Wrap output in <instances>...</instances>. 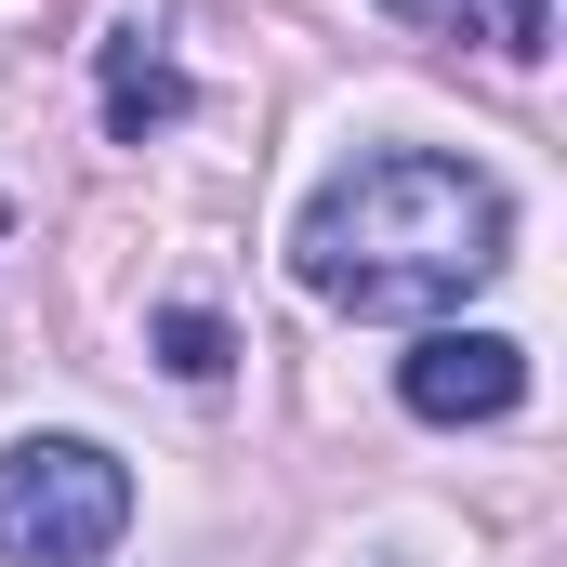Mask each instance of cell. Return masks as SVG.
Wrapping results in <instances>:
<instances>
[{"mask_svg": "<svg viewBox=\"0 0 567 567\" xmlns=\"http://www.w3.org/2000/svg\"><path fill=\"white\" fill-rule=\"evenodd\" d=\"M502 251H515V198L435 145H383L330 172L290 225V278L343 317H449L502 278Z\"/></svg>", "mask_w": 567, "mask_h": 567, "instance_id": "1", "label": "cell"}, {"mask_svg": "<svg viewBox=\"0 0 567 567\" xmlns=\"http://www.w3.org/2000/svg\"><path fill=\"white\" fill-rule=\"evenodd\" d=\"M158 357H172L185 383H212V370H225V317H198V303H172V317H158Z\"/></svg>", "mask_w": 567, "mask_h": 567, "instance_id": "6", "label": "cell"}, {"mask_svg": "<svg viewBox=\"0 0 567 567\" xmlns=\"http://www.w3.org/2000/svg\"><path fill=\"white\" fill-rule=\"evenodd\" d=\"M172 120H185V66H172L145 27H120V40H106V133L145 145V133H172Z\"/></svg>", "mask_w": 567, "mask_h": 567, "instance_id": "4", "label": "cell"}, {"mask_svg": "<svg viewBox=\"0 0 567 567\" xmlns=\"http://www.w3.org/2000/svg\"><path fill=\"white\" fill-rule=\"evenodd\" d=\"M133 528V475L93 435H13L0 449V555L13 567H93Z\"/></svg>", "mask_w": 567, "mask_h": 567, "instance_id": "2", "label": "cell"}, {"mask_svg": "<svg viewBox=\"0 0 567 567\" xmlns=\"http://www.w3.org/2000/svg\"><path fill=\"white\" fill-rule=\"evenodd\" d=\"M396 13L435 27V40H488V53H515V66L555 53V0H396Z\"/></svg>", "mask_w": 567, "mask_h": 567, "instance_id": "5", "label": "cell"}, {"mask_svg": "<svg viewBox=\"0 0 567 567\" xmlns=\"http://www.w3.org/2000/svg\"><path fill=\"white\" fill-rule=\"evenodd\" d=\"M396 396H410V423H515L528 343H502V330H423L396 357Z\"/></svg>", "mask_w": 567, "mask_h": 567, "instance_id": "3", "label": "cell"}, {"mask_svg": "<svg viewBox=\"0 0 567 567\" xmlns=\"http://www.w3.org/2000/svg\"><path fill=\"white\" fill-rule=\"evenodd\" d=\"M0 225H13V212H0Z\"/></svg>", "mask_w": 567, "mask_h": 567, "instance_id": "7", "label": "cell"}]
</instances>
